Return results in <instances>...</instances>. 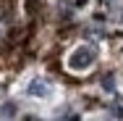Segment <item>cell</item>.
<instances>
[{"label": "cell", "instance_id": "obj_1", "mask_svg": "<svg viewBox=\"0 0 123 121\" xmlns=\"http://www.w3.org/2000/svg\"><path fill=\"white\" fill-rule=\"evenodd\" d=\"M94 58H97V48H94V45H79V48L68 55V69L84 71V69H89V66L94 63Z\"/></svg>", "mask_w": 123, "mask_h": 121}, {"label": "cell", "instance_id": "obj_2", "mask_svg": "<svg viewBox=\"0 0 123 121\" xmlns=\"http://www.w3.org/2000/svg\"><path fill=\"white\" fill-rule=\"evenodd\" d=\"M50 92H52V90H50L47 79H31L29 87H26V95H31V97H47Z\"/></svg>", "mask_w": 123, "mask_h": 121}, {"label": "cell", "instance_id": "obj_3", "mask_svg": "<svg viewBox=\"0 0 123 121\" xmlns=\"http://www.w3.org/2000/svg\"><path fill=\"white\" fill-rule=\"evenodd\" d=\"M0 116H3V119H16V116H18V105H16L13 100H5L3 108H0Z\"/></svg>", "mask_w": 123, "mask_h": 121}, {"label": "cell", "instance_id": "obj_4", "mask_svg": "<svg viewBox=\"0 0 123 121\" xmlns=\"http://www.w3.org/2000/svg\"><path fill=\"white\" fill-rule=\"evenodd\" d=\"M113 84H115V82H113V74H105V79H102V90H105V92H113V90H115Z\"/></svg>", "mask_w": 123, "mask_h": 121}]
</instances>
